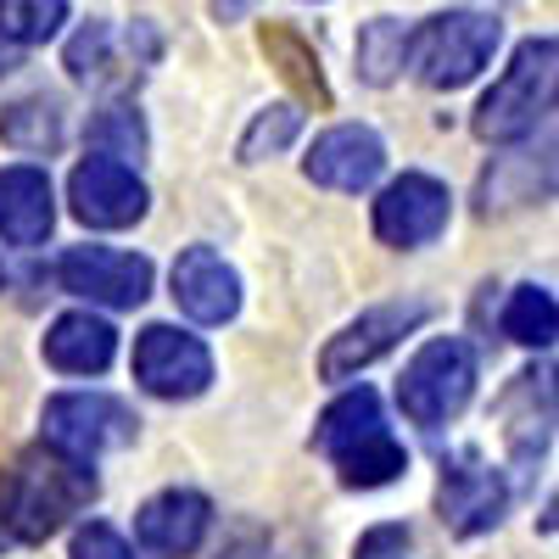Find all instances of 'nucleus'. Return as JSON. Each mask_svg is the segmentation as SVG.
Wrapping results in <instances>:
<instances>
[{"label": "nucleus", "instance_id": "obj_1", "mask_svg": "<svg viewBox=\"0 0 559 559\" xmlns=\"http://www.w3.org/2000/svg\"><path fill=\"white\" fill-rule=\"evenodd\" d=\"M90 498H96V471H90L84 459H68L45 442V448L17 453L12 471H0V526L23 543H45V537H57Z\"/></svg>", "mask_w": 559, "mask_h": 559}, {"label": "nucleus", "instance_id": "obj_2", "mask_svg": "<svg viewBox=\"0 0 559 559\" xmlns=\"http://www.w3.org/2000/svg\"><path fill=\"white\" fill-rule=\"evenodd\" d=\"M313 448L336 464L347 487H386V481H397V476L408 471V453H403V442L386 431L381 397L369 392V386L342 392L331 408L319 414Z\"/></svg>", "mask_w": 559, "mask_h": 559}, {"label": "nucleus", "instance_id": "obj_3", "mask_svg": "<svg viewBox=\"0 0 559 559\" xmlns=\"http://www.w3.org/2000/svg\"><path fill=\"white\" fill-rule=\"evenodd\" d=\"M559 107V39H526L476 107L481 140H526Z\"/></svg>", "mask_w": 559, "mask_h": 559}, {"label": "nucleus", "instance_id": "obj_4", "mask_svg": "<svg viewBox=\"0 0 559 559\" xmlns=\"http://www.w3.org/2000/svg\"><path fill=\"white\" fill-rule=\"evenodd\" d=\"M498 39H503L498 17L437 12V17H426L408 34V68L419 73V84H431V90H459V84H471L492 62Z\"/></svg>", "mask_w": 559, "mask_h": 559}, {"label": "nucleus", "instance_id": "obj_5", "mask_svg": "<svg viewBox=\"0 0 559 559\" xmlns=\"http://www.w3.org/2000/svg\"><path fill=\"white\" fill-rule=\"evenodd\" d=\"M476 392V353L464 336H437L426 342L408 369H403V381H397V408L414 419V426H448L453 414H464V403H471Z\"/></svg>", "mask_w": 559, "mask_h": 559}, {"label": "nucleus", "instance_id": "obj_6", "mask_svg": "<svg viewBox=\"0 0 559 559\" xmlns=\"http://www.w3.org/2000/svg\"><path fill=\"white\" fill-rule=\"evenodd\" d=\"M140 419L107 392H62L45 403V442L68 459H96L107 448H129Z\"/></svg>", "mask_w": 559, "mask_h": 559}, {"label": "nucleus", "instance_id": "obj_7", "mask_svg": "<svg viewBox=\"0 0 559 559\" xmlns=\"http://www.w3.org/2000/svg\"><path fill=\"white\" fill-rule=\"evenodd\" d=\"M134 381L168 403L202 397L213 386V353L197 336L174 331V324H146L134 336Z\"/></svg>", "mask_w": 559, "mask_h": 559}, {"label": "nucleus", "instance_id": "obj_8", "mask_svg": "<svg viewBox=\"0 0 559 559\" xmlns=\"http://www.w3.org/2000/svg\"><path fill=\"white\" fill-rule=\"evenodd\" d=\"M431 319V302H381V308H369L358 313L347 331L331 336V347L319 353V376L324 381H353L364 376L369 364H376L381 353H392L414 324H426Z\"/></svg>", "mask_w": 559, "mask_h": 559}, {"label": "nucleus", "instance_id": "obj_9", "mask_svg": "<svg viewBox=\"0 0 559 559\" xmlns=\"http://www.w3.org/2000/svg\"><path fill=\"white\" fill-rule=\"evenodd\" d=\"M57 280L68 297L102 302V308H140L152 297V263L118 252V247H73L57 263Z\"/></svg>", "mask_w": 559, "mask_h": 559}, {"label": "nucleus", "instance_id": "obj_10", "mask_svg": "<svg viewBox=\"0 0 559 559\" xmlns=\"http://www.w3.org/2000/svg\"><path fill=\"white\" fill-rule=\"evenodd\" d=\"M73 218L90 229H129L146 218V185L118 157H84L68 179Z\"/></svg>", "mask_w": 559, "mask_h": 559}, {"label": "nucleus", "instance_id": "obj_11", "mask_svg": "<svg viewBox=\"0 0 559 559\" xmlns=\"http://www.w3.org/2000/svg\"><path fill=\"white\" fill-rule=\"evenodd\" d=\"M448 213H453V197H448V185L431 179V174H403L392 179L381 202H376V236L386 247H431L442 229H448Z\"/></svg>", "mask_w": 559, "mask_h": 559}, {"label": "nucleus", "instance_id": "obj_12", "mask_svg": "<svg viewBox=\"0 0 559 559\" xmlns=\"http://www.w3.org/2000/svg\"><path fill=\"white\" fill-rule=\"evenodd\" d=\"M503 503L509 487L492 464H481L476 453H459L453 464H442V481H437V509H442V526L459 537H476L492 532L503 521Z\"/></svg>", "mask_w": 559, "mask_h": 559}, {"label": "nucleus", "instance_id": "obj_13", "mask_svg": "<svg viewBox=\"0 0 559 559\" xmlns=\"http://www.w3.org/2000/svg\"><path fill=\"white\" fill-rule=\"evenodd\" d=\"M381 168H386V146H381V134L364 129V123L324 129L302 157V174L313 185H324V191H369V185L381 179Z\"/></svg>", "mask_w": 559, "mask_h": 559}, {"label": "nucleus", "instance_id": "obj_14", "mask_svg": "<svg viewBox=\"0 0 559 559\" xmlns=\"http://www.w3.org/2000/svg\"><path fill=\"white\" fill-rule=\"evenodd\" d=\"M207 526H213V503L202 492H185V487H168V492L146 498L140 515H134V537L152 559H191L202 548Z\"/></svg>", "mask_w": 559, "mask_h": 559}, {"label": "nucleus", "instance_id": "obj_15", "mask_svg": "<svg viewBox=\"0 0 559 559\" xmlns=\"http://www.w3.org/2000/svg\"><path fill=\"white\" fill-rule=\"evenodd\" d=\"M174 302L197 324H229L241 313V274L213 247H191L174 258Z\"/></svg>", "mask_w": 559, "mask_h": 559}, {"label": "nucleus", "instance_id": "obj_16", "mask_svg": "<svg viewBox=\"0 0 559 559\" xmlns=\"http://www.w3.org/2000/svg\"><path fill=\"white\" fill-rule=\"evenodd\" d=\"M57 224V197L51 179L34 163L0 168V241L7 247H39Z\"/></svg>", "mask_w": 559, "mask_h": 559}, {"label": "nucleus", "instance_id": "obj_17", "mask_svg": "<svg viewBox=\"0 0 559 559\" xmlns=\"http://www.w3.org/2000/svg\"><path fill=\"white\" fill-rule=\"evenodd\" d=\"M39 353L51 369H62V376H102L118 358V331L102 313H62V319H51Z\"/></svg>", "mask_w": 559, "mask_h": 559}, {"label": "nucleus", "instance_id": "obj_18", "mask_svg": "<svg viewBox=\"0 0 559 559\" xmlns=\"http://www.w3.org/2000/svg\"><path fill=\"white\" fill-rule=\"evenodd\" d=\"M263 51H269V62L280 68V79H286L302 102L331 107V84H324V73H319V51H313V45H308L297 28L263 23Z\"/></svg>", "mask_w": 559, "mask_h": 559}, {"label": "nucleus", "instance_id": "obj_19", "mask_svg": "<svg viewBox=\"0 0 559 559\" xmlns=\"http://www.w3.org/2000/svg\"><path fill=\"white\" fill-rule=\"evenodd\" d=\"M408 34L397 17H376V23H364L358 28V45H353V62H358V79L364 84H392L403 68H408Z\"/></svg>", "mask_w": 559, "mask_h": 559}, {"label": "nucleus", "instance_id": "obj_20", "mask_svg": "<svg viewBox=\"0 0 559 559\" xmlns=\"http://www.w3.org/2000/svg\"><path fill=\"white\" fill-rule=\"evenodd\" d=\"M0 140H7L12 152H57L62 146V107L51 96H23L12 102L7 112H0Z\"/></svg>", "mask_w": 559, "mask_h": 559}, {"label": "nucleus", "instance_id": "obj_21", "mask_svg": "<svg viewBox=\"0 0 559 559\" xmlns=\"http://www.w3.org/2000/svg\"><path fill=\"white\" fill-rule=\"evenodd\" d=\"M503 336L521 347H548L559 336V302L543 286H515L503 302Z\"/></svg>", "mask_w": 559, "mask_h": 559}, {"label": "nucleus", "instance_id": "obj_22", "mask_svg": "<svg viewBox=\"0 0 559 559\" xmlns=\"http://www.w3.org/2000/svg\"><path fill=\"white\" fill-rule=\"evenodd\" d=\"M68 17V0H0V34L12 45H45Z\"/></svg>", "mask_w": 559, "mask_h": 559}, {"label": "nucleus", "instance_id": "obj_23", "mask_svg": "<svg viewBox=\"0 0 559 559\" xmlns=\"http://www.w3.org/2000/svg\"><path fill=\"white\" fill-rule=\"evenodd\" d=\"M90 146L96 157H140L146 152V123L134 118V107H102L96 123H90Z\"/></svg>", "mask_w": 559, "mask_h": 559}, {"label": "nucleus", "instance_id": "obj_24", "mask_svg": "<svg viewBox=\"0 0 559 559\" xmlns=\"http://www.w3.org/2000/svg\"><path fill=\"white\" fill-rule=\"evenodd\" d=\"M297 129H302V112H297V107H263V112L252 118L247 140H241V157H247V163H258L263 152H280Z\"/></svg>", "mask_w": 559, "mask_h": 559}, {"label": "nucleus", "instance_id": "obj_25", "mask_svg": "<svg viewBox=\"0 0 559 559\" xmlns=\"http://www.w3.org/2000/svg\"><path fill=\"white\" fill-rule=\"evenodd\" d=\"M107 23H84L79 34H73V45H68V73L73 79H96L102 68H107Z\"/></svg>", "mask_w": 559, "mask_h": 559}, {"label": "nucleus", "instance_id": "obj_26", "mask_svg": "<svg viewBox=\"0 0 559 559\" xmlns=\"http://www.w3.org/2000/svg\"><path fill=\"white\" fill-rule=\"evenodd\" d=\"M68 559H134V548H129L107 521H90V526H79V532H73Z\"/></svg>", "mask_w": 559, "mask_h": 559}, {"label": "nucleus", "instance_id": "obj_27", "mask_svg": "<svg viewBox=\"0 0 559 559\" xmlns=\"http://www.w3.org/2000/svg\"><path fill=\"white\" fill-rule=\"evenodd\" d=\"M408 548V532L403 526H376L364 543H358V559H403Z\"/></svg>", "mask_w": 559, "mask_h": 559}, {"label": "nucleus", "instance_id": "obj_28", "mask_svg": "<svg viewBox=\"0 0 559 559\" xmlns=\"http://www.w3.org/2000/svg\"><path fill=\"white\" fill-rule=\"evenodd\" d=\"M17 57H23V45H12L7 34H0V79H7V73L17 68Z\"/></svg>", "mask_w": 559, "mask_h": 559}, {"label": "nucleus", "instance_id": "obj_29", "mask_svg": "<svg viewBox=\"0 0 559 559\" xmlns=\"http://www.w3.org/2000/svg\"><path fill=\"white\" fill-rule=\"evenodd\" d=\"M537 526H543V532H559V492L548 498V509H543V521H537Z\"/></svg>", "mask_w": 559, "mask_h": 559}, {"label": "nucleus", "instance_id": "obj_30", "mask_svg": "<svg viewBox=\"0 0 559 559\" xmlns=\"http://www.w3.org/2000/svg\"><path fill=\"white\" fill-rule=\"evenodd\" d=\"M241 7H247V0H213V12H218V17H224V23H229V17H236V12H241Z\"/></svg>", "mask_w": 559, "mask_h": 559}, {"label": "nucleus", "instance_id": "obj_31", "mask_svg": "<svg viewBox=\"0 0 559 559\" xmlns=\"http://www.w3.org/2000/svg\"><path fill=\"white\" fill-rule=\"evenodd\" d=\"M7 543H12V532H7V526H0V554H7Z\"/></svg>", "mask_w": 559, "mask_h": 559}]
</instances>
